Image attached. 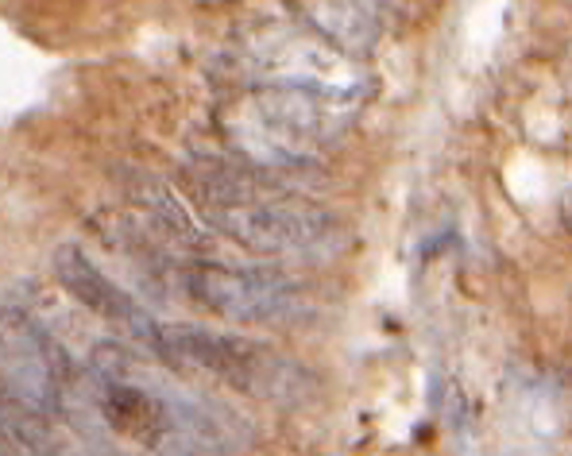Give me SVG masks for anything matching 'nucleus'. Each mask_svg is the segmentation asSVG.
I'll return each instance as SVG.
<instances>
[{"label": "nucleus", "mask_w": 572, "mask_h": 456, "mask_svg": "<svg viewBox=\"0 0 572 456\" xmlns=\"http://www.w3.org/2000/svg\"><path fill=\"white\" fill-rule=\"evenodd\" d=\"M148 344L167 364L209 372L221 384L255 395V399L298 402L302 391L313 387L306 367H298L295 360L278 356L275 349L240 333H217V329L205 326H156Z\"/></svg>", "instance_id": "obj_1"}, {"label": "nucleus", "mask_w": 572, "mask_h": 456, "mask_svg": "<svg viewBox=\"0 0 572 456\" xmlns=\"http://www.w3.org/2000/svg\"><path fill=\"white\" fill-rule=\"evenodd\" d=\"M0 360L4 384L24 407H32L39 418L62 414L75 391L78 364L50 337V329L20 306H0Z\"/></svg>", "instance_id": "obj_2"}, {"label": "nucleus", "mask_w": 572, "mask_h": 456, "mask_svg": "<svg viewBox=\"0 0 572 456\" xmlns=\"http://www.w3.org/2000/svg\"><path fill=\"white\" fill-rule=\"evenodd\" d=\"M179 283L202 310L232 326H283L302 314V294L286 275L267 267H225V263H186Z\"/></svg>", "instance_id": "obj_3"}, {"label": "nucleus", "mask_w": 572, "mask_h": 456, "mask_svg": "<svg viewBox=\"0 0 572 456\" xmlns=\"http://www.w3.org/2000/svg\"><path fill=\"white\" fill-rule=\"evenodd\" d=\"M209 220L232 240L260 255H333L341 244V225L329 213L310 209L295 202H244V197H225V202L202 205Z\"/></svg>", "instance_id": "obj_4"}, {"label": "nucleus", "mask_w": 572, "mask_h": 456, "mask_svg": "<svg viewBox=\"0 0 572 456\" xmlns=\"http://www.w3.org/2000/svg\"><path fill=\"white\" fill-rule=\"evenodd\" d=\"M50 271H55L58 286H62L70 298L82 301L85 310H93L98 318H105V321H113V326L128 329V333L139 337V341H148L151 329L159 326V321H151V314L144 310V306H139V301L131 298L128 290H121V286H116L113 278H108L105 271H101L98 263H93L78 244L55 248Z\"/></svg>", "instance_id": "obj_5"}, {"label": "nucleus", "mask_w": 572, "mask_h": 456, "mask_svg": "<svg viewBox=\"0 0 572 456\" xmlns=\"http://www.w3.org/2000/svg\"><path fill=\"white\" fill-rule=\"evenodd\" d=\"M9 395H12L9 384H4V375H0V399H9Z\"/></svg>", "instance_id": "obj_6"}]
</instances>
